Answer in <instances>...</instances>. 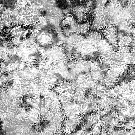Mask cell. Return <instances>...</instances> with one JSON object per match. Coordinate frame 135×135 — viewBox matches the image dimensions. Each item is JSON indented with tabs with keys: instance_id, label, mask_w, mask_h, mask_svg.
I'll return each instance as SVG.
<instances>
[{
	"instance_id": "1",
	"label": "cell",
	"mask_w": 135,
	"mask_h": 135,
	"mask_svg": "<svg viewBox=\"0 0 135 135\" xmlns=\"http://www.w3.org/2000/svg\"><path fill=\"white\" fill-rule=\"evenodd\" d=\"M8 33L11 38L23 41L29 35L30 30L28 29L27 27L22 25H15L9 28Z\"/></svg>"
},
{
	"instance_id": "2",
	"label": "cell",
	"mask_w": 135,
	"mask_h": 135,
	"mask_svg": "<svg viewBox=\"0 0 135 135\" xmlns=\"http://www.w3.org/2000/svg\"><path fill=\"white\" fill-rule=\"evenodd\" d=\"M103 33L105 39L112 46L117 45L118 42V31L112 25L105 26L103 29Z\"/></svg>"
},
{
	"instance_id": "3",
	"label": "cell",
	"mask_w": 135,
	"mask_h": 135,
	"mask_svg": "<svg viewBox=\"0 0 135 135\" xmlns=\"http://www.w3.org/2000/svg\"><path fill=\"white\" fill-rule=\"evenodd\" d=\"M86 91L85 89L78 87L73 94L72 101L76 103L82 102L86 96Z\"/></svg>"
}]
</instances>
